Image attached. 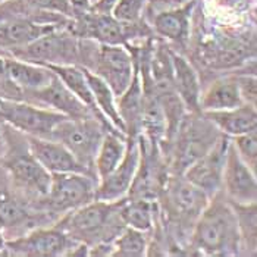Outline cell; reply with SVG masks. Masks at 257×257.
<instances>
[{
  "label": "cell",
  "mask_w": 257,
  "mask_h": 257,
  "mask_svg": "<svg viewBox=\"0 0 257 257\" xmlns=\"http://www.w3.org/2000/svg\"><path fill=\"white\" fill-rule=\"evenodd\" d=\"M191 242L209 256L237 254L241 247L235 212L220 190L209 198L207 206L193 225Z\"/></svg>",
  "instance_id": "6da1fadb"
},
{
  "label": "cell",
  "mask_w": 257,
  "mask_h": 257,
  "mask_svg": "<svg viewBox=\"0 0 257 257\" xmlns=\"http://www.w3.org/2000/svg\"><path fill=\"white\" fill-rule=\"evenodd\" d=\"M118 201H93L68 212L58 228L75 242H84L88 247L99 242H113L125 223L119 215Z\"/></svg>",
  "instance_id": "7a4b0ae2"
},
{
  "label": "cell",
  "mask_w": 257,
  "mask_h": 257,
  "mask_svg": "<svg viewBox=\"0 0 257 257\" xmlns=\"http://www.w3.org/2000/svg\"><path fill=\"white\" fill-rule=\"evenodd\" d=\"M222 136L218 128L201 112H187L179 122L174 141L172 171L177 175L182 172L198 158L206 155Z\"/></svg>",
  "instance_id": "3957f363"
},
{
  "label": "cell",
  "mask_w": 257,
  "mask_h": 257,
  "mask_svg": "<svg viewBox=\"0 0 257 257\" xmlns=\"http://www.w3.org/2000/svg\"><path fill=\"white\" fill-rule=\"evenodd\" d=\"M107 128L115 130L106 120L94 115L87 118H66L58 123L49 139L63 144L74 155V158L94 175V158Z\"/></svg>",
  "instance_id": "277c9868"
},
{
  "label": "cell",
  "mask_w": 257,
  "mask_h": 257,
  "mask_svg": "<svg viewBox=\"0 0 257 257\" xmlns=\"http://www.w3.org/2000/svg\"><path fill=\"white\" fill-rule=\"evenodd\" d=\"M8 56L37 65H78L81 63V39L66 28H55L30 44L15 49Z\"/></svg>",
  "instance_id": "5b68a950"
},
{
  "label": "cell",
  "mask_w": 257,
  "mask_h": 257,
  "mask_svg": "<svg viewBox=\"0 0 257 257\" xmlns=\"http://www.w3.org/2000/svg\"><path fill=\"white\" fill-rule=\"evenodd\" d=\"M99 181L91 174L63 172L52 174L49 193L46 196L47 206L52 212L66 215L96 198Z\"/></svg>",
  "instance_id": "8992f818"
},
{
  "label": "cell",
  "mask_w": 257,
  "mask_h": 257,
  "mask_svg": "<svg viewBox=\"0 0 257 257\" xmlns=\"http://www.w3.org/2000/svg\"><path fill=\"white\" fill-rule=\"evenodd\" d=\"M66 118L68 116L62 113L30 101L0 97V120L9 123L25 136L49 139L58 123Z\"/></svg>",
  "instance_id": "52a82bcc"
},
{
  "label": "cell",
  "mask_w": 257,
  "mask_h": 257,
  "mask_svg": "<svg viewBox=\"0 0 257 257\" xmlns=\"http://www.w3.org/2000/svg\"><path fill=\"white\" fill-rule=\"evenodd\" d=\"M137 60V56L133 55L126 46L97 44L93 60L87 69L103 79L118 99L131 84Z\"/></svg>",
  "instance_id": "ba28073f"
},
{
  "label": "cell",
  "mask_w": 257,
  "mask_h": 257,
  "mask_svg": "<svg viewBox=\"0 0 257 257\" xmlns=\"http://www.w3.org/2000/svg\"><path fill=\"white\" fill-rule=\"evenodd\" d=\"M165 194L166 209L171 218L181 223H190L191 226L204 210L210 198L203 190L177 174L166 179Z\"/></svg>",
  "instance_id": "9c48e42d"
},
{
  "label": "cell",
  "mask_w": 257,
  "mask_h": 257,
  "mask_svg": "<svg viewBox=\"0 0 257 257\" xmlns=\"http://www.w3.org/2000/svg\"><path fill=\"white\" fill-rule=\"evenodd\" d=\"M220 190L223 191L225 197L232 203L248 204L257 201L256 174L239 158L231 139L223 165Z\"/></svg>",
  "instance_id": "30bf717a"
},
{
  "label": "cell",
  "mask_w": 257,
  "mask_h": 257,
  "mask_svg": "<svg viewBox=\"0 0 257 257\" xmlns=\"http://www.w3.org/2000/svg\"><path fill=\"white\" fill-rule=\"evenodd\" d=\"M141 159L139 137L126 136L125 155L110 175L100 181L96 190V198L103 201H118L128 196L134 178L137 175Z\"/></svg>",
  "instance_id": "8fae6325"
},
{
  "label": "cell",
  "mask_w": 257,
  "mask_h": 257,
  "mask_svg": "<svg viewBox=\"0 0 257 257\" xmlns=\"http://www.w3.org/2000/svg\"><path fill=\"white\" fill-rule=\"evenodd\" d=\"M22 100L41 106V107H46V109H50V110H55L68 118H87V116L94 115V116H99L100 119L107 122V119L100 116L96 112H93L88 106H85L58 77H55L47 85L41 87L39 90L25 93Z\"/></svg>",
  "instance_id": "7c38bea8"
},
{
  "label": "cell",
  "mask_w": 257,
  "mask_h": 257,
  "mask_svg": "<svg viewBox=\"0 0 257 257\" xmlns=\"http://www.w3.org/2000/svg\"><path fill=\"white\" fill-rule=\"evenodd\" d=\"M229 137L222 134L213 147L193 162L184 172L182 177L203 190L209 197L215 196L222 188V172L226 158Z\"/></svg>",
  "instance_id": "4fadbf2b"
},
{
  "label": "cell",
  "mask_w": 257,
  "mask_h": 257,
  "mask_svg": "<svg viewBox=\"0 0 257 257\" xmlns=\"http://www.w3.org/2000/svg\"><path fill=\"white\" fill-rule=\"evenodd\" d=\"M72 239L60 228L53 226L50 229L39 228L22 237L6 242L8 250L14 254L31 257H55L66 254L71 250Z\"/></svg>",
  "instance_id": "5bb4252c"
},
{
  "label": "cell",
  "mask_w": 257,
  "mask_h": 257,
  "mask_svg": "<svg viewBox=\"0 0 257 257\" xmlns=\"http://www.w3.org/2000/svg\"><path fill=\"white\" fill-rule=\"evenodd\" d=\"M5 165L12 179L21 190H24L30 196H36L46 200L50 187L52 174L46 171L37 162V159L30 153L28 146L27 150L14 152V155L9 156Z\"/></svg>",
  "instance_id": "9a60e30c"
},
{
  "label": "cell",
  "mask_w": 257,
  "mask_h": 257,
  "mask_svg": "<svg viewBox=\"0 0 257 257\" xmlns=\"http://www.w3.org/2000/svg\"><path fill=\"white\" fill-rule=\"evenodd\" d=\"M25 141H27L30 153L37 159L40 165L50 174H63V172L91 174L85 166H82L78 160L74 158V155L63 144H60L55 140L25 136Z\"/></svg>",
  "instance_id": "2e32d148"
},
{
  "label": "cell",
  "mask_w": 257,
  "mask_h": 257,
  "mask_svg": "<svg viewBox=\"0 0 257 257\" xmlns=\"http://www.w3.org/2000/svg\"><path fill=\"white\" fill-rule=\"evenodd\" d=\"M171 52V63H172V81L174 87L178 93L179 99L182 100L185 110L200 113V79L194 66L190 63V60L185 59L182 55L177 52Z\"/></svg>",
  "instance_id": "e0dca14e"
},
{
  "label": "cell",
  "mask_w": 257,
  "mask_h": 257,
  "mask_svg": "<svg viewBox=\"0 0 257 257\" xmlns=\"http://www.w3.org/2000/svg\"><path fill=\"white\" fill-rule=\"evenodd\" d=\"M209 119L219 131L229 139L242 136L257 130V110L256 106L241 104L232 109L215 110V112H201Z\"/></svg>",
  "instance_id": "ac0fdd59"
},
{
  "label": "cell",
  "mask_w": 257,
  "mask_h": 257,
  "mask_svg": "<svg viewBox=\"0 0 257 257\" xmlns=\"http://www.w3.org/2000/svg\"><path fill=\"white\" fill-rule=\"evenodd\" d=\"M6 62V77L22 93V97L28 91L39 90L47 85L55 78V72L47 66L25 62L12 56H5Z\"/></svg>",
  "instance_id": "d6986e66"
},
{
  "label": "cell",
  "mask_w": 257,
  "mask_h": 257,
  "mask_svg": "<svg viewBox=\"0 0 257 257\" xmlns=\"http://www.w3.org/2000/svg\"><path fill=\"white\" fill-rule=\"evenodd\" d=\"M118 112L125 125L126 136L139 137L143 133L141 119H143V84H141V74H140L139 60L136 65L134 77L128 88L116 99Z\"/></svg>",
  "instance_id": "ffe728a7"
},
{
  "label": "cell",
  "mask_w": 257,
  "mask_h": 257,
  "mask_svg": "<svg viewBox=\"0 0 257 257\" xmlns=\"http://www.w3.org/2000/svg\"><path fill=\"white\" fill-rule=\"evenodd\" d=\"M244 104L239 94L235 75L220 77L215 79L204 91L200 94V112H215L232 109Z\"/></svg>",
  "instance_id": "44dd1931"
},
{
  "label": "cell",
  "mask_w": 257,
  "mask_h": 257,
  "mask_svg": "<svg viewBox=\"0 0 257 257\" xmlns=\"http://www.w3.org/2000/svg\"><path fill=\"white\" fill-rule=\"evenodd\" d=\"M125 149H126L125 134L115 130H109L104 133L93 163V171L99 182L107 175H110L113 169L120 163L125 155Z\"/></svg>",
  "instance_id": "7402d4cb"
},
{
  "label": "cell",
  "mask_w": 257,
  "mask_h": 257,
  "mask_svg": "<svg viewBox=\"0 0 257 257\" xmlns=\"http://www.w3.org/2000/svg\"><path fill=\"white\" fill-rule=\"evenodd\" d=\"M194 2L178 9L163 11L153 18V25L159 36L174 43L184 44L190 37V17Z\"/></svg>",
  "instance_id": "603a6c76"
},
{
  "label": "cell",
  "mask_w": 257,
  "mask_h": 257,
  "mask_svg": "<svg viewBox=\"0 0 257 257\" xmlns=\"http://www.w3.org/2000/svg\"><path fill=\"white\" fill-rule=\"evenodd\" d=\"M82 69H84V74H85V78L88 82V87L91 90V94H93L94 104H96L97 110L109 120V123L115 130H118L126 136L123 120H122L118 112L116 96L113 94V91L110 90V87L103 79L97 77L96 74H93L90 69H87V68H82Z\"/></svg>",
  "instance_id": "cb8c5ba5"
},
{
  "label": "cell",
  "mask_w": 257,
  "mask_h": 257,
  "mask_svg": "<svg viewBox=\"0 0 257 257\" xmlns=\"http://www.w3.org/2000/svg\"><path fill=\"white\" fill-rule=\"evenodd\" d=\"M118 209L125 226L147 232L155 225V204L152 200L131 198L125 201L122 198L119 200Z\"/></svg>",
  "instance_id": "d4e9b609"
},
{
  "label": "cell",
  "mask_w": 257,
  "mask_h": 257,
  "mask_svg": "<svg viewBox=\"0 0 257 257\" xmlns=\"http://www.w3.org/2000/svg\"><path fill=\"white\" fill-rule=\"evenodd\" d=\"M47 68L50 71H53L56 74V77L78 97L85 106H88L93 112H96L97 115L103 116L97 110L96 104H94V99L91 94V90L88 87V82L85 78L84 69L82 66L78 65H47ZM104 118V116H103ZM106 119V118H104ZM109 122V120H107Z\"/></svg>",
  "instance_id": "484cf974"
},
{
  "label": "cell",
  "mask_w": 257,
  "mask_h": 257,
  "mask_svg": "<svg viewBox=\"0 0 257 257\" xmlns=\"http://www.w3.org/2000/svg\"><path fill=\"white\" fill-rule=\"evenodd\" d=\"M237 218L238 234H239V242L242 248L247 250L251 256L256 254L257 248V203H248V204H238L229 201Z\"/></svg>",
  "instance_id": "4316f807"
},
{
  "label": "cell",
  "mask_w": 257,
  "mask_h": 257,
  "mask_svg": "<svg viewBox=\"0 0 257 257\" xmlns=\"http://www.w3.org/2000/svg\"><path fill=\"white\" fill-rule=\"evenodd\" d=\"M149 242L143 231L125 226L119 235L113 239V251L115 257H141L147 254Z\"/></svg>",
  "instance_id": "83f0119b"
},
{
  "label": "cell",
  "mask_w": 257,
  "mask_h": 257,
  "mask_svg": "<svg viewBox=\"0 0 257 257\" xmlns=\"http://www.w3.org/2000/svg\"><path fill=\"white\" fill-rule=\"evenodd\" d=\"M30 219L28 209L20 200L8 194H0V228H17Z\"/></svg>",
  "instance_id": "f1b7e54d"
},
{
  "label": "cell",
  "mask_w": 257,
  "mask_h": 257,
  "mask_svg": "<svg viewBox=\"0 0 257 257\" xmlns=\"http://www.w3.org/2000/svg\"><path fill=\"white\" fill-rule=\"evenodd\" d=\"M146 6L147 0H116L110 15L125 24H137L141 22Z\"/></svg>",
  "instance_id": "f546056e"
},
{
  "label": "cell",
  "mask_w": 257,
  "mask_h": 257,
  "mask_svg": "<svg viewBox=\"0 0 257 257\" xmlns=\"http://www.w3.org/2000/svg\"><path fill=\"white\" fill-rule=\"evenodd\" d=\"M239 158L245 162V165L257 174V130L237 136L231 139Z\"/></svg>",
  "instance_id": "4dcf8cb0"
},
{
  "label": "cell",
  "mask_w": 257,
  "mask_h": 257,
  "mask_svg": "<svg viewBox=\"0 0 257 257\" xmlns=\"http://www.w3.org/2000/svg\"><path fill=\"white\" fill-rule=\"evenodd\" d=\"M24 2L37 11L60 14L65 17H74V9L69 0H24Z\"/></svg>",
  "instance_id": "1f68e13d"
},
{
  "label": "cell",
  "mask_w": 257,
  "mask_h": 257,
  "mask_svg": "<svg viewBox=\"0 0 257 257\" xmlns=\"http://www.w3.org/2000/svg\"><path fill=\"white\" fill-rule=\"evenodd\" d=\"M237 79L238 88H239V94L244 103L256 106L257 100V81L256 74L251 75H235Z\"/></svg>",
  "instance_id": "d6a6232c"
},
{
  "label": "cell",
  "mask_w": 257,
  "mask_h": 257,
  "mask_svg": "<svg viewBox=\"0 0 257 257\" xmlns=\"http://www.w3.org/2000/svg\"><path fill=\"white\" fill-rule=\"evenodd\" d=\"M5 247H6V241H5V238H3L2 228H0V251H2V250H5Z\"/></svg>",
  "instance_id": "836d02e7"
},
{
  "label": "cell",
  "mask_w": 257,
  "mask_h": 257,
  "mask_svg": "<svg viewBox=\"0 0 257 257\" xmlns=\"http://www.w3.org/2000/svg\"><path fill=\"white\" fill-rule=\"evenodd\" d=\"M5 2H8V0H0V5H3Z\"/></svg>",
  "instance_id": "e575fe53"
}]
</instances>
